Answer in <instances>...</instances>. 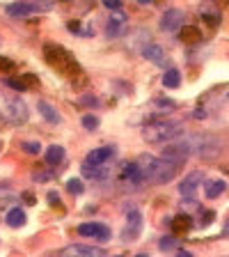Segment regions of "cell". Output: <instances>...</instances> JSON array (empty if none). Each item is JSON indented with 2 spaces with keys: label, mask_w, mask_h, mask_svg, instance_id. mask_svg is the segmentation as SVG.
Here are the masks:
<instances>
[{
  "label": "cell",
  "mask_w": 229,
  "mask_h": 257,
  "mask_svg": "<svg viewBox=\"0 0 229 257\" xmlns=\"http://www.w3.org/2000/svg\"><path fill=\"white\" fill-rule=\"evenodd\" d=\"M183 129V122H172V119H161V122H151L144 126L142 138L147 143H167V140L179 138Z\"/></svg>",
  "instance_id": "6da1fadb"
},
{
  "label": "cell",
  "mask_w": 229,
  "mask_h": 257,
  "mask_svg": "<svg viewBox=\"0 0 229 257\" xmlns=\"http://www.w3.org/2000/svg\"><path fill=\"white\" fill-rule=\"evenodd\" d=\"M51 2H44V5H39V2H14V5L7 7V14L9 16H33V14H39V12H48L51 9Z\"/></svg>",
  "instance_id": "7a4b0ae2"
},
{
  "label": "cell",
  "mask_w": 229,
  "mask_h": 257,
  "mask_svg": "<svg viewBox=\"0 0 229 257\" xmlns=\"http://www.w3.org/2000/svg\"><path fill=\"white\" fill-rule=\"evenodd\" d=\"M142 230V216H140V211L137 209H131L129 211V216H126V227L122 232V241H135L137 234Z\"/></svg>",
  "instance_id": "3957f363"
},
{
  "label": "cell",
  "mask_w": 229,
  "mask_h": 257,
  "mask_svg": "<svg viewBox=\"0 0 229 257\" xmlns=\"http://www.w3.org/2000/svg\"><path fill=\"white\" fill-rule=\"evenodd\" d=\"M78 232L83 234V237H97L98 241L110 239V230L101 223H83V225H78Z\"/></svg>",
  "instance_id": "277c9868"
},
{
  "label": "cell",
  "mask_w": 229,
  "mask_h": 257,
  "mask_svg": "<svg viewBox=\"0 0 229 257\" xmlns=\"http://www.w3.org/2000/svg\"><path fill=\"white\" fill-rule=\"evenodd\" d=\"M202 179H204V175L199 170H195V172H190L188 177H183V182H181V186H179V193H181L183 198H190L193 193L197 191V186L202 184Z\"/></svg>",
  "instance_id": "5b68a950"
},
{
  "label": "cell",
  "mask_w": 229,
  "mask_h": 257,
  "mask_svg": "<svg viewBox=\"0 0 229 257\" xmlns=\"http://www.w3.org/2000/svg\"><path fill=\"white\" fill-rule=\"evenodd\" d=\"M112 156H115L112 147H98L87 154V165H105V161H110Z\"/></svg>",
  "instance_id": "8992f818"
},
{
  "label": "cell",
  "mask_w": 229,
  "mask_h": 257,
  "mask_svg": "<svg viewBox=\"0 0 229 257\" xmlns=\"http://www.w3.org/2000/svg\"><path fill=\"white\" fill-rule=\"evenodd\" d=\"M183 23V12L181 9H167L161 19V28L163 30H177L179 26Z\"/></svg>",
  "instance_id": "52a82bcc"
},
{
  "label": "cell",
  "mask_w": 229,
  "mask_h": 257,
  "mask_svg": "<svg viewBox=\"0 0 229 257\" xmlns=\"http://www.w3.org/2000/svg\"><path fill=\"white\" fill-rule=\"evenodd\" d=\"M7 117L12 119V122H26L28 119V108L23 101H12V104L7 106Z\"/></svg>",
  "instance_id": "ba28073f"
},
{
  "label": "cell",
  "mask_w": 229,
  "mask_h": 257,
  "mask_svg": "<svg viewBox=\"0 0 229 257\" xmlns=\"http://www.w3.org/2000/svg\"><path fill=\"white\" fill-rule=\"evenodd\" d=\"M142 55L149 62H154V65H158V67H165V51L161 46H156V44H149V46H144L142 48Z\"/></svg>",
  "instance_id": "9c48e42d"
},
{
  "label": "cell",
  "mask_w": 229,
  "mask_h": 257,
  "mask_svg": "<svg viewBox=\"0 0 229 257\" xmlns=\"http://www.w3.org/2000/svg\"><path fill=\"white\" fill-rule=\"evenodd\" d=\"M83 175L90 179H108L112 175L110 168H105V165H83Z\"/></svg>",
  "instance_id": "30bf717a"
},
{
  "label": "cell",
  "mask_w": 229,
  "mask_h": 257,
  "mask_svg": "<svg viewBox=\"0 0 229 257\" xmlns=\"http://www.w3.org/2000/svg\"><path fill=\"white\" fill-rule=\"evenodd\" d=\"M225 188H227V184H225L223 179H211L209 184L204 186V193H206V198H218V195H223Z\"/></svg>",
  "instance_id": "8fae6325"
},
{
  "label": "cell",
  "mask_w": 229,
  "mask_h": 257,
  "mask_svg": "<svg viewBox=\"0 0 229 257\" xmlns=\"http://www.w3.org/2000/svg\"><path fill=\"white\" fill-rule=\"evenodd\" d=\"M62 158H65V147L51 145L48 149H46V163H48V165H58V163H62Z\"/></svg>",
  "instance_id": "7c38bea8"
},
{
  "label": "cell",
  "mask_w": 229,
  "mask_h": 257,
  "mask_svg": "<svg viewBox=\"0 0 229 257\" xmlns=\"http://www.w3.org/2000/svg\"><path fill=\"white\" fill-rule=\"evenodd\" d=\"M124 21H126V16L122 12L115 14L110 19V23H108V37H117L122 33V28H124Z\"/></svg>",
  "instance_id": "4fadbf2b"
},
{
  "label": "cell",
  "mask_w": 229,
  "mask_h": 257,
  "mask_svg": "<svg viewBox=\"0 0 229 257\" xmlns=\"http://www.w3.org/2000/svg\"><path fill=\"white\" fill-rule=\"evenodd\" d=\"M179 83H181V73H179V69H167L163 76V85L167 87V90H174V87H179Z\"/></svg>",
  "instance_id": "5bb4252c"
},
{
  "label": "cell",
  "mask_w": 229,
  "mask_h": 257,
  "mask_svg": "<svg viewBox=\"0 0 229 257\" xmlns=\"http://www.w3.org/2000/svg\"><path fill=\"white\" fill-rule=\"evenodd\" d=\"M37 108H39L41 115H44V117L48 119V122H53V124H58V122H60L58 110H55V108H53L51 104H46V101H39V104H37Z\"/></svg>",
  "instance_id": "9a60e30c"
},
{
  "label": "cell",
  "mask_w": 229,
  "mask_h": 257,
  "mask_svg": "<svg viewBox=\"0 0 229 257\" xmlns=\"http://www.w3.org/2000/svg\"><path fill=\"white\" fill-rule=\"evenodd\" d=\"M7 223L12 225V227H23V225H26V214L16 207V209H12L7 214Z\"/></svg>",
  "instance_id": "2e32d148"
},
{
  "label": "cell",
  "mask_w": 229,
  "mask_h": 257,
  "mask_svg": "<svg viewBox=\"0 0 229 257\" xmlns=\"http://www.w3.org/2000/svg\"><path fill=\"white\" fill-rule=\"evenodd\" d=\"M73 253H78L83 257H101V248H94V246H73Z\"/></svg>",
  "instance_id": "e0dca14e"
},
{
  "label": "cell",
  "mask_w": 229,
  "mask_h": 257,
  "mask_svg": "<svg viewBox=\"0 0 229 257\" xmlns=\"http://www.w3.org/2000/svg\"><path fill=\"white\" fill-rule=\"evenodd\" d=\"M66 188H69V193H73V195H80V193L85 191V186H83L80 179H69V182H66Z\"/></svg>",
  "instance_id": "ac0fdd59"
},
{
  "label": "cell",
  "mask_w": 229,
  "mask_h": 257,
  "mask_svg": "<svg viewBox=\"0 0 229 257\" xmlns=\"http://www.w3.org/2000/svg\"><path fill=\"white\" fill-rule=\"evenodd\" d=\"M158 246H161V251H163V253H167V251H172V248L177 246V239H174V237H163Z\"/></svg>",
  "instance_id": "d6986e66"
},
{
  "label": "cell",
  "mask_w": 229,
  "mask_h": 257,
  "mask_svg": "<svg viewBox=\"0 0 229 257\" xmlns=\"http://www.w3.org/2000/svg\"><path fill=\"white\" fill-rule=\"evenodd\" d=\"M83 126H85V129H97L98 117L97 115H85V117H83Z\"/></svg>",
  "instance_id": "ffe728a7"
},
{
  "label": "cell",
  "mask_w": 229,
  "mask_h": 257,
  "mask_svg": "<svg viewBox=\"0 0 229 257\" xmlns=\"http://www.w3.org/2000/svg\"><path fill=\"white\" fill-rule=\"evenodd\" d=\"M21 147H23L28 154H39V152H41V145H39V143H23Z\"/></svg>",
  "instance_id": "44dd1931"
},
{
  "label": "cell",
  "mask_w": 229,
  "mask_h": 257,
  "mask_svg": "<svg viewBox=\"0 0 229 257\" xmlns=\"http://www.w3.org/2000/svg\"><path fill=\"white\" fill-rule=\"evenodd\" d=\"M7 85L14 87V90H21V92L26 90V83H21V80H14V78H7Z\"/></svg>",
  "instance_id": "7402d4cb"
},
{
  "label": "cell",
  "mask_w": 229,
  "mask_h": 257,
  "mask_svg": "<svg viewBox=\"0 0 229 257\" xmlns=\"http://www.w3.org/2000/svg\"><path fill=\"white\" fill-rule=\"evenodd\" d=\"M103 5L108 7V9H115V12H119V7H122V0H103Z\"/></svg>",
  "instance_id": "603a6c76"
},
{
  "label": "cell",
  "mask_w": 229,
  "mask_h": 257,
  "mask_svg": "<svg viewBox=\"0 0 229 257\" xmlns=\"http://www.w3.org/2000/svg\"><path fill=\"white\" fill-rule=\"evenodd\" d=\"M206 117V110H204V108H197L195 110V119H204Z\"/></svg>",
  "instance_id": "cb8c5ba5"
},
{
  "label": "cell",
  "mask_w": 229,
  "mask_h": 257,
  "mask_svg": "<svg viewBox=\"0 0 229 257\" xmlns=\"http://www.w3.org/2000/svg\"><path fill=\"white\" fill-rule=\"evenodd\" d=\"M183 205H186V209H188V211H193L197 202H195V200H188V202H183Z\"/></svg>",
  "instance_id": "d4e9b609"
},
{
  "label": "cell",
  "mask_w": 229,
  "mask_h": 257,
  "mask_svg": "<svg viewBox=\"0 0 229 257\" xmlns=\"http://www.w3.org/2000/svg\"><path fill=\"white\" fill-rule=\"evenodd\" d=\"M177 257H195V255H193V253H188V251H179Z\"/></svg>",
  "instance_id": "484cf974"
},
{
  "label": "cell",
  "mask_w": 229,
  "mask_h": 257,
  "mask_svg": "<svg viewBox=\"0 0 229 257\" xmlns=\"http://www.w3.org/2000/svg\"><path fill=\"white\" fill-rule=\"evenodd\" d=\"M48 200L51 202H58V193H48Z\"/></svg>",
  "instance_id": "4316f807"
},
{
  "label": "cell",
  "mask_w": 229,
  "mask_h": 257,
  "mask_svg": "<svg viewBox=\"0 0 229 257\" xmlns=\"http://www.w3.org/2000/svg\"><path fill=\"white\" fill-rule=\"evenodd\" d=\"M135 257H149V255H147V253H140V255H135Z\"/></svg>",
  "instance_id": "83f0119b"
}]
</instances>
